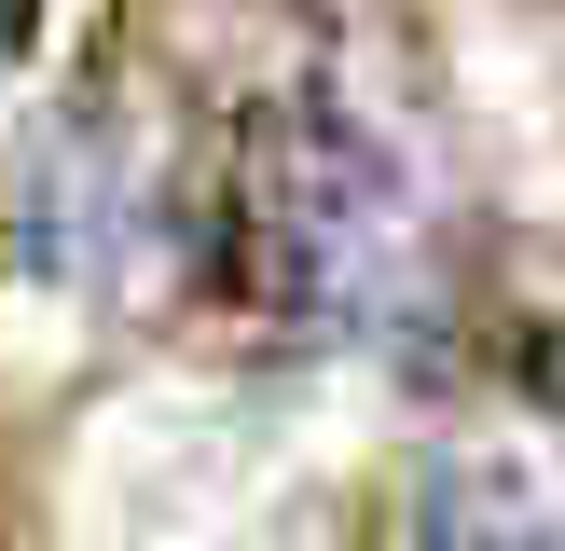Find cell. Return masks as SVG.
I'll return each mask as SVG.
<instances>
[{
  "mask_svg": "<svg viewBox=\"0 0 565 551\" xmlns=\"http://www.w3.org/2000/svg\"><path fill=\"white\" fill-rule=\"evenodd\" d=\"M152 235H166L152 152H138L97 97H70L42 125V152L14 165V248H28V276H55V290H125V262Z\"/></svg>",
  "mask_w": 565,
  "mask_h": 551,
  "instance_id": "cell-2",
  "label": "cell"
},
{
  "mask_svg": "<svg viewBox=\"0 0 565 551\" xmlns=\"http://www.w3.org/2000/svg\"><path fill=\"white\" fill-rule=\"evenodd\" d=\"M401 551H565V523H552L539 468L456 441V455H428L401 483Z\"/></svg>",
  "mask_w": 565,
  "mask_h": 551,
  "instance_id": "cell-3",
  "label": "cell"
},
{
  "mask_svg": "<svg viewBox=\"0 0 565 551\" xmlns=\"http://www.w3.org/2000/svg\"><path fill=\"white\" fill-rule=\"evenodd\" d=\"M552 400H565V372H552Z\"/></svg>",
  "mask_w": 565,
  "mask_h": 551,
  "instance_id": "cell-5",
  "label": "cell"
},
{
  "mask_svg": "<svg viewBox=\"0 0 565 551\" xmlns=\"http://www.w3.org/2000/svg\"><path fill=\"white\" fill-rule=\"evenodd\" d=\"M221 276L303 345H401L428 317V207L331 97H263L221 152Z\"/></svg>",
  "mask_w": 565,
  "mask_h": 551,
  "instance_id": "cell-1",
  "label": "cell"
},
{
  "mask_svg": "<svg viewBox=\"0 0 565 551\" xmlns=\"http://www.w3.org/2000/svg\"><path fill=\"white\" fill-rule=\"evenodd\" d=\"M14 42H28V0H0V55H14Z\"/></svg>",
  "mask_w": 565,
  "mask_h": 551,
  "instance_id": "cell-4",
  "label": "cell"
}]
</instances>
